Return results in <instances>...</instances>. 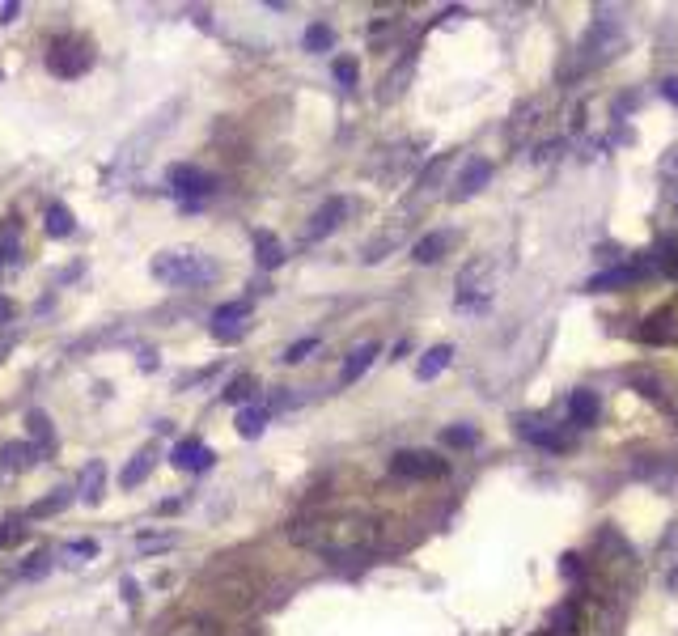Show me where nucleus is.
<instances>
[{
	"instance_id": "obj_1",
	"label": "nucleus",
	"mask_w": 678,
	"mask_h": 636,
	"mask_svg": "<svg viewBox=\"0 0 678 636\" xmlns=\"http://www.w3.org/2000/svg\"><path fill=\"white\" fill-rule=\"evenodd\" d=\"M289 539L314 556H327V560L361 556L378 543V522L365 514H323V518H306V522L289 526Z\"/></svg>"
},
{
	"instance_id": "obj_2",
	"label": "nucleus",
	"mask_w": 678,
	"mask_h": 636,
	"mask_svg": "<svg viewBox=\"0 0 678 636\" xmlns=\"http://www.w3.org/2000/svg\"><path fill=\"white\" fill-rule=\"evenodd\" d=\"M149 272L162 280V285H204L212 276V263L195 251H162L149 263Z\"/></svg>"
},
{
	"instance_id": "obj_3",
	"label": "nucleus",
	"mask_w": 678,
	"mask_h": 636,
	"mask_svg": "<svg viewBox=\"0 0 678 636\" xmlns=\"http://www.w3.org/2000/svg\"><path fill=\"white\" fill-rule=\"evenodd\" d=\"M89 64H94V47H89V39H81V34H64V39H56L47 51V68L68 81L89 73Z\"/></svg>"
},
{
	"instance_id": "obj_4",
	"label": "nucleus",
	"mask_w": 678,
	"mask_h": 636,
	"mask_svg": "<svg viewBox=\"0 0 678 636\" xmlns=\"http://www.w3.org/2000/svg\"><path fill=\"white\" fill-rule=\"evenodd\" d=\"M390 471H395L399 480H441V475L450 471V463L428 450H399L390 458Z\"/></svg>"
},
{
	"instance_id": "obj_5",
	"label": "nucleus",
	"mask_w": 678,
	"mask_h": 636,
	"mask_svg": "<svg viewBox=\"0 0 678 636\" xmlns=\"http://www.w3.org/2000/svg\"><path fill=\"white\" fill-rule=\"evenodd\" d=\"M166 183H170V191L174 196H183L187 200V208L191 204H200L204 196H212V187H217V179L212 174H204L200 166H170V174H166Z\"/></svg>"
},
{
	"instance_id": "obj_6",
	"label": "nucleus",
	"mask_w": 678,
	"mask_h": 636,
	"mask_svg": "<svg viewBox=\"0 0 678 636\" xmlns=\"http://www.w3.org/2000/svg\"><path fill=\"white\" fill-rule=\"evenodd\" d=\"M246 318H251V302H225L217 306V314H212V335H217L221 344H238L242 335H246Z\"/></svg>"
},
{
	"instance_id": "obj_7",
	"label": "nucleus",
	"mask_w": 678,
	"mask_h": 636,
	"mask_svg": "<svg viewBox=\"0 0 678 636\" xmlns=\"http://www.w3.org/2000/svg\"><path fill=\"white\" fill-rule=\"evenodd\" d=\"M212 590H217V598H221V603H229V607H251L255 594H259V586L246 573H229L221 581H212Z\"/></svg>"
},
{
	"instance_id": "obj_8",
	"label": "nucleus",
	"mask_w": 678,
	"mask_h": 636,
	"mask_svg": "<svg viewBox=\"0 0 678 636\" xmlns=\"http://www.w3.org/2000/svg\"><path fill=\"white\" fill-rule=\"evenodd\" d=\"M170 463H174L178 471H208L212 463H217V454H212L200 437H187V441H178V446H174Z\"/></svg>"
},
{
	"instance_id": "obj_9",
	"label": "nucleus",
	"mask_w": 678,
	"mask_h": 636,
	"mask_svg": "<svg viewBox=\"0 0 678 636\" xmlns=\"http://www.w3.org/2000/svg\"><path fill=\"white\" fill-rule=\"evenodd\" d=\"M488 179H492V162H488V157H475V162L458 174V183H454V200H467V196H475V191H484V187H488Z\"/></svg>"
},
{
	"instance_id": "obj_10",
	"label": "nucleus",
	"mask_w": 678,
	"mask_h": 636,
	"mask_svg": "<svg viewBox=\"0 0 678 636\" xmlns=\"http://www.w3.org/2000/svg\"><path fill=\"white\" fill-rule=\"evenodd\" d=\"M344 212H348V204L339 200V196H331V200H327V204H323V208H318L314 217H310V229H306V238H310V242H318L323 234H331V229H335L339 221H344Z\"/></svg>"
},
{
	"instance_id": "obj_11",
	"label": "nucleus",
	"mask_w": 678,
	"mask_h": 636,
	"mask_svg": "<svg viewBox=\"0 0 678 636\" xmlns=\"http://www.w3.org/2000/svg\"><path fill=\"white\" fill-rule=\"evenodd\" d=\"M378 352H382V348L373 344V340H365L361 348H352V352H348V361H344V369H339V382H344V386H352V382L361 378L365 369L373 365V357H378Z\"/></svg>"
},
{
	"instance_id": "obj_12",
	"label": "nucleus",
	"mask_w": 678,
	"mask_h": 636,
	"mask_svg": "<svg viewBox=\"0 0 678 636\" xmlns=\"http://www.w3.org/2000/svg\"><path fill=\"white\" fill-rule=\"evenodd\" d=\"M26 429H30V446L39 450V458L43 454H51L56 450V429H51V420H47V412H39L34 408L30 416H26Z\"/></svg>"
},
{
	"instance_id": "obj_13",
	"label": "nucleus",
	"mask_w": 678,
	"mask_h": 636,
	"mask_svg": "<svg viewBox=\"0 0 678 636\" xmlns=\"http://www.w3.org/2000/svg\"><path fill=\"white\" fill-rule=\"evenodd\" d=\"M450 361H454V348H450V344H437V348H428L424 357H420V365H416V378H420V382H433V378H437V374H441V369L450 365Z\"/></svg>"
},
{
	"instance_id": "obj_14",
	"label": "nucleus",
	"mask_w": 678,
	"mask_h": 636,
	"mask_svg": "<svg viewBox=\"0 0 678 636\" xmlns=\"http://www.w3.org/2000/svg\"><path fill=\"white\" fill-rule=\"evenodd\" d=\"M153 463H157V450H153V446H145V450H140V454L132 458L128 467L119 471V484H123V488H136V484H145V475L153 471Z\"/></svg>"
},
{
	"instance_id": "obj_15",
	"label": "nucleus",
	"mask_w": 678,
	"mask_h": 636,
	"mask_svg": "<svg viewBox=\"0 0 678 636\" xmlns=\"http://www.w3.org/2000/svg\"><path fill=\"white\" fill-rule=\"evenodd\" d=\"M51 564H56V552H51V547H39V552H30L22 564H17V577L22 581H43L51 573Z\"/></svg>"
},
{
	"instance_id": "obj_16",
	"label": "nucleus",
	"mask_w": 678,
	"mask_h": 636,
	"mask_svg": "<svg viewBox=\"0 0 678 636\" xmlns=\"http://www.w3.org/2000/svg\"><path fill=\"white\" fill-rule=\"evenodd\" d=\"M255 259H259V268H267V272L280 268V263H284V242L263 229V234H255Z\"/></svg>"
},
{
	"instance_id": "obj_17",
	"label": "nucleus",
	"mask_w": 678,
	"mask_h": 636,
	"mask_svg": "<svg viewBox=\"0 0 678 636\" xmlns=\"http://www.w3.org/2000/svg\"><path fill=\"white\" fill-rule=\"evenodd\" d=\"M568 416H573V424H581V429H590V424L598 420V395L577 391L573 399H568Z\"/></svg>"
},
{
	"instance_id": "obj_18",
	"label": "nucleus",
	"mask_w": 678,
	"mask_h": 636,
	"mask_svg": "<svg viewBox=\"0 0 678 636\" xmlns=\"http://www.w3.org/2000/svg\"><path fill=\"white\" fill-rule=\"evenodd\" d=\"M22 259V225L5 221L0 225V263H17Z\"/></svg>"
},
{
	"instance_id": "obj_19",
	"label": "nucleus",
	"mask_w": 678,
	"mask_h": 636,
	"mask_svg": "<svg viewBox=\"0 0 678 636\" xmlns=\"http://www.w3.org/2000/svg\"><path fill=\"white\" fill-rule=\"evenodd\" d=\"M102 484H106V467H102L98 458H94V463L85 467V475H81V501L98 505V501H102Z\"/></svg>"
},
{
	"instance_id": "obj_20",
	"label": "nucleus",
	"mask_w": 678,
	"mask_h": 636,
	"mask_svg": "<svg viewBox=\"0 0 678 636\" xmlns=\"http://www.w3.org/2000/svg\"><path fill=\"white\" fill-rule=\"evenodd\" d=\"M577 624H581V611H577V603H564L556 615H551L547 636H577Z\"/></svg>"
},
{
	"instance_id": "obj_21",
	"label": "nucleus",
	"mask_w": 678,
	"mask_h": 636,
	"mask_svg": "<svg viewBox=\"0 0 678 636\" xmlns=\"http://www.w3.org/2000/svg\"><path fill=\"white\" fill-rule=\"evenodd\" d=\"M34 463H39V450H34L30 441H9V446H5V467L9 471H26Z\"/></svg>"
},
{
	"instance_id": "obj_22",
	"label": "nucleus",
	"mask_w": 678,
	"mask_h": 636,
	"mask_svg": "<svg viewBox=\"0 0 678 636\" xmlns=\"http://www.w3.org/2000/svg\"><path fill=\"white\" fill-rule=\"evenodd\" d=\"M445 246H450V234H424L412 246V255H416V263H437L445 255Z\"/></svg>"
},
{
	"instance_id": "obj_23",
	"label": "nucleus",
	"mask_w": 678,
	"mask_h": 636,
	"mask_svg": "<svg viewBox=\"0 0 678 636\" xmlns=\"http://www.w3.org/2000/svg\"><path fill=\"white\" fill-rule=\"evenodd\" d=\"M403 229H407V225L399 221V225H390L382 238H373V242L365 246V263H378V259H386V251H390V246H399V242H403Z\"/></svg>"
},
{
	"instance_id": "obj_24",
	"label": "nucleus",
	"mask_w": 678,
	"mask_h": 636,
	"mask_svg": "<svg viewBox=\"0 0 678 636\" xmlns=\"http://www.w3.org/2000/svg\"><path fill=\"white\" fill-rule=\"evenodd\" d=\"M522 437L534 441V446H547V450H564V446H568V441H564L556 429H547V424L539 429V420H526V424H522Z\"/></svg>"
},
{
	"instance_id": "obj_25",
	"label": "nucleus",
	"mask_w": 678,
	"mask_h": 636,
	"mask_svg": "<svg viewBox=\"0 0 678 636\" xmlns=\"http://www.w3.org/2000/svg\"><path fill=\"white\" fill-rule=\"evenodd\" d=\"M77 229V221H73V212H68V204H51L47 208V234L51 238H68Z\"/></svg>"
},
{
	"instance_id": "obj_26",
	"label": "nucleus",
	"mask_w": 678,
	"mask_h": 636,
	"mask_svg": "<svg viewBox=\"0 0 678 636\" xmlns=\"http://www.w3.org/2000/svg\"><path fill=\"white\" fill-rule=\"evenodd\" d=\"M632 280H640V268H615V272H602L590 280V289L602 293V289H619V285H632Z\"/></svg>"
},
{
	"instance_id": "obj_27",
	"label": "nucleus",
	"mask_w": 678,
	"mask_h": 636,
	"mask_svg": "<svg viewBox=\"0 0 678 636\" xmlns=\"http://www.w3.org/2000/svg\"><path fill=\"white\" fill-rule=\"evenodd\" d=\"M68 505H73V497H68V488H60V492H51V497L34 501V505H30V518H51V514H60V509H68Z\"/></svg>"
},
{
	"instance_id": "obj_28",
	"label": "nucleus",
	"mask_w": 678,
	"mask_h": 636,
	"mask_svg": "<svg viewBox=\"0 0 678 636\" xmlns=\"http://www.w3.org/2000/svg\"><path fill=\"white\" fill-rule=\"evenodd\" d=\"M267 429V412L263 408H242L238 412V433L242 437H259Z\"/></svg>"
},
{
	"instance_id": "obj_29",
	"label": "nucleus",
	"mask_w": 678,
	"mask_h": 636,
	"mask_svg": "<svg viewBox=\"0 0 678 636\" xmlns=\"http://www.w3.org/2000/svg\"><path fill=\"white\" fill-rule=\"evenodd\" d=\"M68 564H81V560H94L98 556V539H73V543H64V552H60Z\"/></svg>"
},
{
	"instance_id": "obj_30",
	"label": "nucleus",
	"mask_w": 678,
	"mask_h": 636,
	"mask_svg": "<svg viewBox=\"0 0 678 636\" xmlns=\"http://www.w3.org/2000/svg\"><path fill=\"white\" fill-rule=\"evenodd\" d=\"M255 391H259V382H255L251 374H238L234 382L225 386V403H242V399H251Z\"/></svg>"
},
{
	"instance_id": "obj_31",
	"label": "nucleus",
	"mask_w": 678,
	"mask_h": 636,
	"mask_svg": "<svg viewBox=\"0 0 678 636\" xmlns=\"http://www.w3.org/2000/svg\"><path fill=\"white\" fill-rule=\"evenodd\" d=\"M174 636H221V624L217 620H208V615H200V620H187V624H178Z\"/></svg>"
},
{
	"instance_id": "obj_32",
	"label": "nucleus",
	"mask_w": 678,
	"mask_h": 636,
	"mask_svg": "<svg viewBox=\"0 0 678 636\" xmlns=\"http://www.w3.org/2000/svg\"><path fill=\"white\" fill-rule=\"evenodd\" d=\"M657 268H662L670 280H678V242H662V246H657Z\"/></svg>"
},
{
	"instance_id": "obj_33",
	"label": "nucleus",
	"mask_w": 678,
	"mask_h": 636,
	"mask_svg": "<svg viewBox=\"0 0 678 636\" xmlns=\"http://www.w3.org/2000/svg\"><path fill=\"white\" fill-rule=\"evenodd\" d=\"M314 348H318V340H314V335H306V340H297V344L284 348V352H280V361H284V365H297V361H306Z\"/></svg>"
},
{
	"instance_id": "obj_34",
	"label": "nucleus",
	"mask_w": 678,
	"mask_h": 636,
	"mask_svg": "<svg viewBox=\"0 0 678 636\" xmlns=\"http://www.w3.org/2000/svg\"><path fill=\"white\" fill-rule=\"evenodd\" d=\"M335 43V34H331V26H323V22H314L310 30H306V51H327Z\"/></svg>"
},
{
	"instance_id": "obj_35",
	"label": "nucleus",
	"mask_w": 678,
	"mask_h": 636,
	"mask_svg": "<svg viewBox=\"0 0 678 636\" xmlns=\"http://www.w3.org/2000/svg\"><path fill=\"white\" fill-rule=\"evenodd\" d=\"M174 543H178V535H153V530H145V535L136 539L140 552H170Z\"/></svg>"
},
{
	"instance_id": "obj_36",
	"label": "nucleus",
	"mask_w": 678,
	"mask_h": 636,
	"mask_svg": "<svg viewBox=\"0 0 678 636\" xmlns=\"http://www.w3.org/2000/svg\"><path fill=\"white\" fill-rule=\"evenodd\" d=\"M17 539H26V522H22V518L0 522V552H5V547H13Z\"/></svg>"
},
{
	"instance_id": "obj_37",
	"label": "nucleus",
	"mask_w": 678,
	"mask_h": 636,
	"mask_svg": "<svg viewBox=\"0 0 678 636\" xmlns=\"http://www.w3.org/2000/svg\"><path fill=\"white\" fill-rule=\"evenodd\" d=\"M441 437H445V446H475L479 441V433L471 429V424H462V429H445Z\"/></svg>"
},
{
	"instance_id": "obj_38",
	"label": "nucleus",
	"mask_w": 678,
	"mask_h": 636,
	"mask_svg": "<svg viewBox=\"0 0 678 636\" xmlns=\"http://www.w3.org/2000/svg\"><path fill=\"white\" fill-rule=\"evenodd\" d=\"M335 77L344 85H356V60H335Z\"/></svg>"
},
{
	"instance_id": "obj_39",
	"label": "nucleus",
	"mask_w": 678,
	"mask_h": 636,
	"mask_svg": "<svg viewBox=\"0 0 678 636\" xmlns=\"http://www.w3.org/2000/svg\"><path fill=\"white\" fill-rule=\"evenodd\" d=\"M5 318H13V302L9 297H0V323H5Z\"/></svg>"
},
{
	"instance_id": "obj_40",
	"label": "nucleus",
	"mask_w": 678,
	"mask_h": 636,
	"mask_svg": "<svg viewBox=\"0 0 678 636\" xmlns=\"http://www.w3.org/2000/svg\"><path fill=\"white\" fill-rule=\"evenodd\" d=\"M666 98H670V102H678V81H666Z\"/></svg>"
},
{
	"instance_id": "obj_41",
	"label": "nucleus",
	"mask_w": 678,
	"mask_h": 636,
	"mask_svg": "<svg viewBox=\"0 0 678 636\" xmlns=\"http://www.w3.org/2000/svg\"><path fill=\"white\" fill-rule=\"evenodd\" d=\"M670 586H674V590H678V573H674V577H670Z\"/></svg>"
},
{
	"instance_id": "obj_42",
	"label": "nucleus",
	"mask_w": 678,
	"mask_h": 636,
	"mask_svg": "<svg viewBox=\"0 0 678 636\" xmlns=\"http://www.w3.org/2000/svg\"><path fill=\"white\" fill-rule=\"evenodd\" d=\"M539 636H547V632H539Z\"/></svg>"
}]
</instances>
